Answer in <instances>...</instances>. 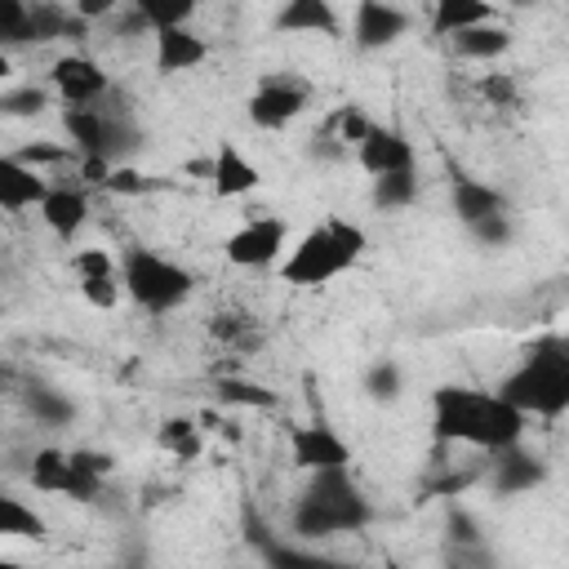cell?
I'll return each mask as SVG.
<instances>
[{
  "instance_id": "8d00e7d4",
  "label": "cell",
  "mask_w": 569,
  "mask_h": 569,
  "mask_svg": "<svg viewBox=\"0 0 569 569\" xmlns=\"http://www.w3.org/2000/svg\"><path fill=\"white\" fill-rule=\"evenodd\" d=\"M27 44V0H0V49Z\"/></svg>"
},
{
  "instance_id": "3957f363",
  "label": "cell",
  "mask_w": 569,
  "mask_h": 569,
  "mask_svg": "<svg viewBox=\"0 0 569 569\" xmlns=\"http://www.w3.org/2000/svg\"><path fill=\"white\" fill-rule=\"evenodd\" d=\"M507 405L533 418H560L569 409V342L560 333L538 338L520 365L493 387Z\"/></svg>"
},
{
  "instance_id": "52a82bcc",
  "label": "cell",
  "mask_w": 569,
  "mask_h": 569,
  "mask_svg": "<svg viewBox=\"0 0 569 569\" xmlns=\"http://www.w3.org/2000/svg\"><path fill=\"white\" fill-rule=\"evenodd\" d=\"M413 31L409 9L391 4V0H356L351 13V49L356 53H382L391 44H400Z\"/></svg>"
},
{
  "instance_id": "5bb4252c",
  "label": "cell",
  "mask_w": 569,
  "mask_h": 569,
  "mask_svg": "<svg viewBox=\"0 0 569 569\" xmlns=\"http://www.w3.org/2000/svg\"><path fill=\"white\" fill-rule=\"evenodd\" d=\"M151 40H156V71L160 76L196 71L209 58V44L191 27H160V31H151Z\"/></svg>"
},
{
  "instance_id": "8fae6325",
  "label": "cell",
  "mask_w": 569,
  "mask_h": 569,
  "mask_svg": "<svg viewBox=\"0 0 569 569\" xmlns=\"http://www.w3.org/2000/svg\"><path fill=\"white\" fill-rule=\"evenodd\" d=\"M262 187V169L236 147V142H218L213 160H209V191L218 200H236Z\"/></svg>"
},
{
  "instance_id": "f6af8a7d",
  "label": "cell",
  "mask_w": 569,
  "mask_h": 569,
  "mask_svg": "<svg viewBox=\"0 0 569 569\" xmlns=\"http://www.w3.org/2000/svg\"><path fill=\"white\" fill-rule=\"evenodd\" d=\"M89 27H93V22H84L80 13H67V22H62V40H84Z\"/></svg>"
},
{
  "instance_id": "83f0119b",
  "label": "cell",
  "mask_w": 569,
  "mask_h": 569,
  "mask_svg": "<svg viewBox=\"0 0 569 569\" xmlns=\"http://www.w3.org/2000/svg\"><path fill=\"white\" fill-rule=\"evenodd\" d=\"M133 9L151 22V31H160V27H191L200 0H133Z\"/></svg>"
},
{
  "instance_id": "2e32d148",
  "label": "cell",
  "mask_w": 569,
  "mask_h": 569,
  "mask_svg": "<svg viewBox=\"0 0 569 569\" xmlns=\"http://www.w3.org/2000/svg\"><path fill=\"white\" fill-rule=\"evenodd\" d=\"M49 191V178L31 164H22L18 156H0V209L18 213V209H36Z\"/></svg>"
},
{
  "instance_id": "7bdbcfd3",
  "label": "cell",
  "mask_w": 569,
  "mask_h": 569,
  "mask_svg": "<svg viewBox=\"0 0 569 569\" xmlns=\"http://www.w3.org/2000/svg\"><path fill=\"white\" fill-rule=\"evenodd\" d=\"M209 329H213V338H227V342L240 338V342H244V320H240V316H218Z\"/></svg>"
},
{
  "instance_id": "d6a6232c",
  "label": "cell",
  "mask_w": 569,
  "mask_h": 569,
  "mask_svg": "<svg viewBox=\"0 0 569 569\" xmlns=\"http://www.w3.org/2000/svg\"><path fill=\"white\" fill-rule=\"evenodd\" d=\"M325 129H329V133H333V138H338V142L351 151V147H356V142H360L369 129H373V120L365 116V107L347 102V107H338V111H333V120H329Z\"/></svg>"
},
{
  "instance_id": "cb8c5ba5",
  "label": "cell",
  "mask_w": 569,
  "mask_h": 569,
  "mask_svg": "<svg viewBox=\"0 0 569 569\" xmlns=\"http://www.w3.org/2000/svg\"><path fill=\"white\" fill-rule=\"evenodd\" d=\"M365 396L373 400V405H396L400 396H405V369H400V360H391V356H382V360H373L369 369H365Z\"/></svg>"
},
{
  "instance_id": "ab89813d",
  "label": "cell",
  "mask_w": 569,
  "mask_h": 569,
  "mask_svg": "<svg viewBox=\"0 0 569 569\" xmlns=\"http://www.w3.org/2000/svg\"><path fill=\"white\" fill-rule=\"evenodd\" d=\"M67 458H71L76 467L93 471V476H111V471H116V458L102 453V449H67Z\"/></svg>"
},
{
  "instance_id": "7a4b0ae2",
  "label": "cell",
  "mask_w": 569,
  "mask_h": 569,
  "mask_svg": "<svg viewBox=\"0 0 569 569\" xmlns=\"http://www.w3.org/2000/svg\"><path fill=\"white\" fill-rule=\"evenodd\" d=\"M365 525H373V502L360 493V485L351 480V467H329V471H311L307 489L293 502L289 529L298 538H333V533H360Z\"/></svg>"
},
{
  "instance_id": "ba28073f",
  "label": "cell",
  "mask_w": 569,
  "mask_h": 569,
  "mask_svg": "<svg viewBox=\"0 0 569 569\" xmlns=\"http://www.w3.org/2000/svg\"><path fill=\"white\" fill-rule=\"evenodd\" d=\"M222 253H227L231 267H244V271L271 267L284 253V222L280 218H249L244 227H236L227 236Z\"/></svg>"
},
{
  "instance_id": "bcb514c9",
  "label": "cell",
  "mask_w": 569,
  "mask_h": 569,
  "mask_svg": "<svg viewBox=\"0 0 569 569\" xmlns=\"http://www.w3.org/2000/svg\"><path fill=\"white\" fill-rule=\"evenodd\" d=\"M13 76V62H9V49H0V84Z\"/></svg>"
},
{
  "instance_id": "4dcf8cb0",
  "label": "cell",
  "mask_w": 569,
  "mask_h": 569,
  "mask_svg": "<svg viewBox=\"0 0 569 569\" xmlns=\"http://www.w3.org/2000/svg\"><path fill=\"white\" fill-rule=\"evenodd\" d=\"M102 187H107V191H116V196H147V191H164V187H169V178H151V173L129 169V164H111V169H107V178H102Z\"/></svg>"
},
{
  "instance_id": "44dd1931",
  "label": "cell",
  "mask_w": 569,
  "mask_h": 569,
  "mask_svg": "<svg viewBox=\"0 0 569 569\" xmlns=\"http://www.w3.org/2000/svg\"><path fill=\"white\" fill-rule=\"evenodd\" d=\"M489 18H493V0H436V9H431V36L449 40L453 31L476 27V22H489Z\"/></svg>"
},
{
  "instance_id": "9a60e30c",
  "label": "cell",
  "mask_w": 569,
  "mask_h": 569,
  "mask_svg": "<svg viewBox=\"0 0 569 569\" xmlns=\"http://www.w3.org/2000/svg\"><path fill=\"white\" fill-rule=\"evenodd\" d=\"M36 213L58 240H71L89 222V196H84V187H49L44 200L36 204Z\"/></svg>"
},
{
  "instance_id": "d6986e66",
  "label": "cell",
  "mask_w": 569,
  "mask_h": 569,
  "mask_svg": "<svg viewBox=\"0 0 569 569\" xmlns=\"http://www.w3.org/2000/svg\"><path fill=\"white\" fill-rule=\"evenodd\" d=\"M449 204H453V218H458L462 227L476 222V218H485V213H502V209H511V200H507L498 187L480 182V178H453V187H449Z\"/></svg>"
},
{
  "instance_id": "b9f144b4",
  "label": "cell",
  "mask_w": 569,
  "mask_h": 569,
  "mask_svg": "<svg viewBox=\"0 0 569 569\" xmlns=\"http://www.w3.org/2000/svg\"><path fill=\"white\" fill-rule=\"evenodd\" d=\"M71 13H80L84 22H102L116 13V0H71Z\"/></svg>"
},
{
  "instance_id": "4316f807",
  "label": "cell",
  "mask_w": 569,
  "mask_h": 569,
  "mask_svg": "<svg viewBox=\"0 0 569 569\" xmlns=\"http://www.w3.org/2000/svg\"><path fill=\"white\" fill-rule=\"evenodd\" d=\"M67 480H71V458H67V449H36V458H31V485L40 489V493H67Z\"/></svg>"
},
{
  "instance_id": "74e56055",
  "label": "cell",
  "mask_w": 569,
  "mask_h": 569,
  "mask_svg": "<svg viewBox=\"0 0 569 569\" xmlns=\"http://www.w3.org/2000/svg\"><path fill=\"white\" fill-rule=\"evenodd\" d=\"M13 156H18L22 164H31V169H44V164H67L76 151H71V142L58 147V142H44V138H40V142H27V147L13 151Z\"/></svg>"
},
{
  "instance_id": "6da1fadb",
  "label": "cell",
  "mask_w": 569,
  "mask_h": 569,
  "mask_svg": "<svg viewBox=\"0 0 569 569\" xmlns=\"http://www.w3.org/2000/svg\"><path fill=\"white\" fill-rule=\"evenodd\" d=\"M525 422L529 413L507 405L498 391H476L458 382L431 391V436L440 445H476L493 453L502 445H516L525 436Z\"/></svg>"
},
{
  "instance_id": "30bf717a",
  "label": "cell",
  "mask_w": 569,
  "mask_h": 569,
  "mask_svg": "<svg viewBox=\"0 0 569 569\" xmlns=\"http://www.w3.org/2000/svg\"><path fill=\"white\" fill-rule=\"evenodd\" d=\"M49 80H53V89H58L62 102H98V98L111 89L107 71H102L89 53H62V58L53 62Z\"/></svg>"
},
{
  "instance_id": "ac0fdd59",
  "label": "cell",
  "mask_w": 569,
  "mask_h": 569,
  "mask_svg": "<svg viewBox=\"0 0 569 569\" xmlns=\"http://www.w3.org/2000/svg\"><path fill=\"white\" fill-rule=\"evenodd\" d=\"M62 129H67L76 156H102V142H107V111L102 107H93V102H67Z\"/></svg>"
},
{
  "instance_id": "ffe728a7",
  "label": "cell",
  "mask_w": 569,
  "mask_h": 569,
  "mask_svg": "<svg viewBox=\"0 0 569 569\" xmlns=\"http://www.w3.org/2000/svg\"><path fill=\"white\" fill-rule=\"evenodd\" d=\"M449 49L458 58H467V62H489V58H498V53L511 49V31L498 18H489V22H476V27L453 31L449 36Z\"/></svg>"
},
{
  "instance_id": "e0dca14e",
  "label": "cell",
  "mask_w": 569,
  "mask_h": 569,
  "mask_svg": "<svg viewBox=\"0 0 569 569\" xmlns=\"http://www.w3.org/2000/svg\"><path fill=\"white\" fill-rule=\"evenodd\" d=\"M276 31L284 36H338V9L333 0H284L276 13Z\"/></svg>"
},
{
  "instance_id": "d590c367",
  "label": "cell",
  "mask_w": 569,
  "mask_h": 569,
  "mask_svg": "<svg viewBox=\"0 0 569 569\" xmlns=\"http://www.w3.org/2000/svg\"><path fill=\"white\" fill-rule=\"evenodd\" d=\"M480 98L489 102V107H516L520 102V84H516V76L511 71H489V76H480Z\"/></svg>"
},
{
  "instance_id": "f546056e",
  "label": "cell",
  "mask_w": 569,
  "mask_h": 569,
  "mask_svg": "<svg viewBox=\"0 0 569 569\" xmlns=\"http://www.w3.org/2000/svg\"><path fill=\"white\" fill-rule=\"evenodd\" d=\"M44 107H49V89H40V84H18V89L0 93V116H9V120H31Z\"/></svg>"
},
{
  "instance_id": "e575fe53",
  "label": "cell",
  "mask_w": 569,
  "mask_h": 569,
  "mask_svg": "<svg viewBox=\"0 0 569 569\" xmlns=\"http://www.w3.org/2000/svg\"><path fill=\"white\" fill-rule=\"evenodd\" d=\"M120 276H84L80 280V298L93 307V311H116V302H120Z\"/></svg>"
},
{
  "instance_id": "4fadbf2b",
  "label": "cell",
  "mask_w": 569,
  "mask_h": 569,
  "mask_svg": "<svg viewBox=\"0 0 569 569\" xmlns=\"http://www.w3.org/2000/svg\"><path fill=\"white\" fill-rule=\"evenodd\" d=\"M356 164L373 178V173H391V169H409L413 164V142L400 133V129H387V124H373L356 147Z\"/></svg>"
},
{
  "instance_id": "d4e9b609",
  "label": "cell",
  "mask_w": 569,
  "mask_h": 569,
  "mask_svg": "<svg viewBox=\"0 0 569 569\" xmlns=\"http://www.w3.org/2000/svg\"><path fill=\"white\" fill-rule=\"evenodd\" d=\"M67 4L58 0H27V44H53L62 40V22H67Z\"/></svg>"
},
{
  "instance_id": "1f68e13d",
  "label": "cell",
  "mask_w": 569,
  "mask_h": 569,
  "mask_svg": "<svg viewBox=\"0 0 569 569\" xmlns=\"http://www.w3.org/2000/svg\"><path fill=\"white\" fill-rule=\"evenodd\" d=\"M27 409L40 418V422H49V427H62V422H71V400L62 396V391H53V387H31L27 391Z\"/></svg>"
},
{
  "instance_id": "277c9868",
  "label": "cell",
  "mask_w": 569,
  "mask_h": 569,
  "mask_svg": "<svg viewBox=\"0 0 569 569\" xmlns=\"http://www.w3.org/2000/svg\"><path fill=\"white\" fill-rule=\"evenodd\" d=\"M360 253H365V231L347 218H325L289 249V258L280 262V280L298 289H320L347 267H356Z\"/></svg>"
},
{
  "instance_id": "f1b7e54d",
  "label": "cell",
  "mask_w": 569,
  "mask_h": 569,
  "mask_svg": "<svg viewBox=\"0 0 569 569\" xmlns=\"http://www.w3.org/2000/svg\"><path fill=\"white\" fill-rule=\"evenodd\" d=\"M156 440H160V449H169L178 458H196L200 453V427L191 418H164Z\"/></svg>"
},
{
  "instance_id": "836d02e7",
  "label": "cell",
  "mask_w": 569,
  "mask_h": 569,
  "mask_svg": "<svg viewBox=\"0 0 569 569\" xmlns=\"http://www.w3.org/2000/svg\"><path fill=\"white\" fill-rule=\"evenodd\" d=\"M467 231H471L476 244H485V249H502V244H511L516 222H511V209H502V213H485V218L467 222Z\"/></svg>"
},
{
  "instance_id": "5b68a950",
  "label": "cell",
  "mask_w": 569,
  "mask_h": 569,
  "mask_svg": "<svg viewBox=\"0 0 569 569\" xmlns=\"http://www.w3.org/2000/svg\"><path fill=\"white\" fill-rule=\"evenodd\" d=\"M116 276H120V289L151 316H169L178 311L191 293H196V276L169 258H160L156 249H124L120 262H116Z\"/></svg>"
},
{
  "instance_id": "f35d334b",
  "label": "cell",
  "mask_w": 569,
  "mask_h": 569,
  "mask_svg": "<svg viewBox=\"0 0 569 569\" xmlns=\"http://www.w3.org/2000/svg\"><path fill=\"white\" fill-rule=\"evenodd\" d=\"M71 271L84 280V276H116V258L107 249H80L71 253Z\"/></svg>"
},
{
  "instance_id": "7402d4cb",
  "label": "cell",
  "mask_w": 569,
  "mask_h": 569,
  "mask_svg": "<svg viewBox=\"0 0 569 569\" xmlns=\"http://www.w3.org/2000/svg\"><path fill=\"white\" fill-rule=\"evenodd\" d=\"M213 396L231 409H276L280 405V396L267 382H253V378H240V373H222L213 382Z\"/></svg>"
},
{
  "instance_id": "ee69618b",
  "label": "cell",
  "mask_w": 569,
  "mask_h": 569,
  "mask_svg": "<svg viewBox=\"0 0 569 569\" xmlns=\"http://www.w3.org/2000/svg\"><path fill=\"white\" fill-rule=\"evenodd\" d=\"M476 480V471H449L440 485H427V493H458V489H467Z\"/></svg>"
},
{
  "instance_id": "60d3db41",
  "label": "cell",
  "mask_w": 569,
  "mask_h": 569,
  "mask_svg": "<svg viewBox=\"0 0 569 569\" xmlns=\"http://www.w3.org/2000/svg\"><path fill=\"white\" fill-rule=\"evenodd\" d=\"M449 538H453V542H480L476 516H471V511H462V507H449Z\"/></svg>"
},
{
  "instance_id": "9c48e42d",
  "label": "cell",
  "mask_w": 569,
  "mask_h": 569,
  "mask_svg": "<svg viewBox=\"0 0 569 569\" xmlns=\"http://www.w3.org/2000/svg\"><path fill=\"white\" fill-rule=\"evenodd\" d=\"M289 458L298 471H329V467H351V445L329 427V422H302L289 431Z\"/></svg>"
},
{
  "instance_id": "7c38bea8",
  "label": "cell",
  "mask_w": 569,
  "mask_h": 569,
  "mask_svg": "<svg viewBox=\"0 0 569 569\" xmlns=\"http://www.w3.org/2000/svg\"><path fill=\"white\" fill-rule=\"evenodd\" d=\"M542 480H547V462H542L538 453L520 449V440L493 449V493H498V498L529 493V489H538Z\"/></svg>"
},
{
  "instance_id": "484cf974",
  "label": "cell",
  "mask_w": 569,
  "mask_h": 569,
  "mask_svg": "<svg viewBox=\"0 0 569 569\" xmlns=\"http://www.w3.org/2000/svg\"><path fill=\"white\" fill-rule=\"evenodd\" d=\"M373 204L378 209H405V204H413V196H418V173H413V164L409 169H391V173H373Z\"/></svg>"
},
{
  "instance_id": "8992f818",
  "label": "cell",
  "mask_w": 569,
  "mask_h": 569,
  "mask_svg": "<svg viewBox=\"0 0 569 569\" xmlns=\"http://www.w3.org/2000/svg\"><path fill=\"white\" fill-rule=\"evenodd\" d=\"M311 102V84L298 76H262L249 93V124L253 129H284Z\"/></svg>"
},
{
  "instance_id": "603a6c76",
  "label": "cell",
  "mask_w": 569,
  "mask_h": 569,
  "mask_svg": "<svg viewBox=\"0 0 569 569\" xmlns=\"http://www.w3.org/2000/svg\"><path fill=\"white\" fill-rule=\"evenodd\" d=\"M44 533H49L44 516L0 489V538H44Z\"/></svg>"
},
{
  "instance_id": "7dc6e473",
  "label": "cell",
  "mask_w": 569,
  "mask_h": 569,
  "mask_svg": "<svg viewBox=\"0 0 569 569\" xmlns=\"http://www.w3.org/2000/svg\"><path fill=\"white\" fill-rule=\"evenodd\" d=\"M507 4H516V9H529V4H538V0H507Z\"/></svg>"
}]
</instances>
